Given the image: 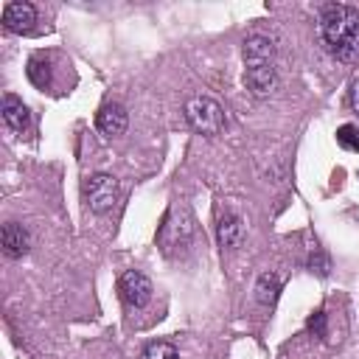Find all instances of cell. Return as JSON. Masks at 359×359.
I'll return each mask as SVG.
<instances>
[{
	"mask_svg": "<svg viewBox=\"0 0 359 359\" xmlns=\"http://www.w3.org/2000/svg\"><path fill=\"white\" fill-rule=\"evenodd\" d=\"M118 292H121V297H123L126 306H132V309H143V306L151 300L154 286H151V280H149L143 272H137V269H126V272L121 275V280H118Z\"/></svg>",
	"mask_w": 359,
	"mask_h": 359,
	"instance_id": "5b68a950",
	"label": "cell"
},
{
	"mask_svg": "<svg viewBox=\"0 0 359 359\" xmlns=\"http://www.w3.org/2000/svg\"><path fill=\"white\" fill-rule=\"evenodd\" d=\"M309 269H311V272H317L320 278H325V275H328V269H331V264H328V258H325L320 250H314V252H311V258H309Z\"/></svg>",
	"mask_w": 359,
	"mask_h": 359,
	"instance_id": "e0dca14e",
	"label": "cell"
},
{
	"mask_svg": "<svg viewBox=\"0 0 359 359\" xmlns=\"http://www.w3.org/2000/svg\"><path fill=\"white\" fill-rule=\"evenodd\" d=\"M126 121H129V115H126L123 104H118V101L104 104L95 115V126L104 137H121L126 132Z\"/></svg>",
	"mask_w": 359,
	"mask_h": 359,
	"instance_id": "ba28073f",
	"label": "cell"
},
{
	"mask_svg": "<svg viewBox=\"0 0 359 359\" xmlns=\"http://www.w3.org/2000/svg\"><path fill=\"white\" fill-rule=\"evenodd\" d=\"M81 191H84V202H87V208H90L93 213H98V216L112 213L115 205H118V199H121L118 180H115L112 174H104V171L87 177Z\"/></svg>",
	"mask_w": 359,
	"mask_h": 359,
	"instance_id": "277c9868",
	"label": "cell"
},
{
	"mask_svg": "<svg viewBox=\"0 0 359 359\" xmlns=\"http://www.w3.org/2000/svg\"><path fill=\"white\" fill-rule=\"evenodd\" d=\"M191 236H194V216H191V210L188 208H171V213L165 216V222L160 224V233H157V241H160L163 252L174 255L177 250L191 244Z\"/></svg>",
	"mask_w": 359,
	"mask_h": 359,
	"instance_id": "3957f363",
	"label": "cell"
},
{
	"mask_svg": "<svg viewBox=\"0 0 359 359\" xmlns=\"http://www.w3.org/2000/svg\"><path fill=\"white\" fill-rule=\"evenodd\" d=\"M0 112H3V121H6V126H8L11 132L28 135V129H31V112H28V107L22 104V98H17V95H11V93L3 95Z\"/></svg>",
	"mask_w": 359,
	"mask_h": 359,
	"instance_id": "9c48e42d",
	"label": "cell"
},
{
	"mask_svg": "<svg viewBox=\"0 0 359 359\" xmlns=\"http://www.w3.org/2000/svg\"><path fill=\"white\" fill-rule=\"evenodd\" d=\"M309 331H314V337H325V311L309 317Z\"/></svg>",
	"mask_w": 359,
	"mask_h": 359,
	"instance_id": "ac0fdd59",
	"label": "cell"
},
{
	"mask_svg": "<svg viewBox=\"0 0 359 359\" xmlns=\"http://www.w3.org/2000/svg\"><path fill=\"white\" fill-rule=\"evenodd\" d=\"M278 292H280V278L275 272H264L255 283V300L261 306H272L278 300Z\"/></svg>",
	"mask_w": 359,
	"mask_h": 359,
	"instance_id": "5bb4252c",
	"label": "cell"
},
{
	"mask_svg": "<svg viewBox=\"0 0 359 359\" xmlns=\"http://www.w3.org/2000/svg\"><path fill=\"white\" fill-rule=\"evenodd\" d=\"M317 34L325 50L339 62L359 59V8L348 3H328L320 8Z\"/></svg>",
	"mask_w": 359,
	"mask_h": 359,
	"instance_id": "6da1fadb",
	"label": "cell"
},
{
	"mask_svg": "<svg viewBox=\"0 0 359 359\" xmlns=\"http://www.w3.org/2000/svg\"><path fill=\"white\" fill-rule=\"evenodd\" d=\"M216 238H219V247L222 250H236L241 241H244V222L238 213H224L219 216V224H216Z\"/></svg>",
	"mask_w": 359,
	"mask_h": 359,
	"instance_id": "30bf717a",
	"label": "cell"
},
{
	"mask_svg": "<svg viewBox=\"0 0 359 359\" xmlns=\"http://www.w3.org/2000/svg\"><path fill=\"white\" fill-rule=\"evenodd\" d=\"M25 73H28V81H31L34 87L48 90V87L53 84V67H50V56H45V53L31 56V59H28Z\"/></svg>",
	"mask_w": 359,
	"mask_h": 359,
	"instance_id": "4fadbf2b",
	"label": "cell"
},
{
	"mask_svg": "<svg viewBox=\"0 0 359 359\" xmlns=\"http://www.w3.org/2000/svg\"><path fill=\"white\" fill-rule=\"evenodd\" d=\"M241 53H244V65H266V62H275V45L264 34H250L244 39Z\"/></svg>",
	"mask_w": 359,
	"mask_h": 359,
	"instance_id": "8fae6325",
	"label": "cell"
},
{
	"mask_svg": "<svg viewBox=\"0 0 359 359\" xmlns=\"http://www.w3.org/2000/svg\"><path fill=\"white\" fill-rule=\"evenodd\" d=\"M36 22V8L31 3H6L3 6V28L11 34H28Z\"/></svg>",
	"mask_w": 359,
	"mask_h": 359,
	"instance_id": "52a82bcc",
	"label": "cell"
},
{
	"mask_svg": "<svg viewBox=\"0 0 359 359\" xmlns=\"http://www.w3.org/2000/svg\"><path fill=\"white\" fill-rule=\"evenodd\" d=\"M140 359H180V351L165 339H154L140 351Z\"/></svg>",
	"mask_w": 359,
	"mask_h": 359,
	"instance_id": "9a60e30c",
	"label": "cell"
},
{
	"mask_svg": "<svg viewBox=\"0 0 359 359\" xmlns=\"http://www.w3.org/2000/svg\"><path fill=\"white\" fill-rule=\"evenodd\" d=\"M3 250H6L8 258H22V255H28V250H31V236H28V230H25L22 224H17V222H6V224H3Z\"/></svg>",
	"mask_w": 359,
	"mask_h": 359,
	"instance_id": "7c38bea8",
	"label": "cell"
},
{
	"mask_svg": "<svg viewBox=\"0 0 359 359\" xmlns=\"http://www.w3.org/2000/svg\"><path fill=\"white\" fill-rule=\"evenodd\" d=\"M185 121L191 123L194 132H199L205 137L219 135L224 129V123H227L222 104L216 98H210V95H194V98H188V104H185Z\"/></svg>",
	"mask_w": 359,
	"mask_h": 359,
	"instance_id": "7a4b0ae2",
	"label": "cell"
},
{
	"mask_svg": "<svg viewBox=\"0 0 359 359\" xmlns=\"http://www.w3.org/2000/svg\"><path fill=\"white\" fill-rule=\"evenodd\" d=\"M337 146L345 149V151H359V126L342 123L337 129Z\"/></svg>",
	"mask_w": 359,
	"mask_h": 359,
	"instance_id": "2e32d148",
	"label": "cell"
},
{
	"mask_svg": "<svg viewBox=\"0 0 359 359\" xmlns=\"http://www.w3.org/2000/svg\"><path fill=\"white\" fill-rule=\"evenodd\" d=\"M244 87H247L255 98L272 95L275 87H278L275 62H266V65H247V67H244Z\"/></svg>",
	"mask_w": 359,
	"mask_h": 359,
	"instance_id": "8992f818",
	"label": "cell"
},
{
	"mask_svg": "<svg viewBox=\"0 0 359 359\" xmlns=\"http://www.w3.org/2000/svg\"><path fill=\"white\" fill-rule=\"evenodd\" d=\"M348 98H351V107L359 112V79L351 84V95H348Z\"/></svg>",
	"mask_w": 359,
	"mask_h": 359,
	"instance_id": "d6986e66",
	"label": "cell"
}]
</instances>
